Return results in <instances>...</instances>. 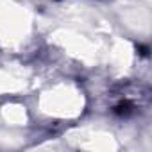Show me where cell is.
<instances>
[{
  "label": "cell",
  "instance_id": "cell-1",
  "mask_svg": "<svg viewBox=\"0 0 152 152\" xmlns=\"http://www.w3.org/2000/svg\"><path fill=\"white\" fill-rule=\"evenodd\" d=\"M115 113H116V115H129V113H131V104H129V102H120V104L115 107Z\"/></svg>",
  "mask_w": 152,
  "mask_h": 152
}]
</instances>
